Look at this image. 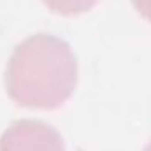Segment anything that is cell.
<instances>
[{
  "instance_id": "obj_4",
  "label": "cell",
  "mask_w": 151,
  "mask_h": 151,
  "mask_svg": "<svg viewBox=\"0 0 151 151\" xmlns=\"http://www.w3.org/2000/svg\"><path fill=\"white\" fill-rule=\"evenodd\" d=\"M132 4L146 19L151 21V0H132Z\"/></svg>"
},
{
  "instance_id": "obj_1",
  "label": "cell",
  "mask_w": 151,
  "mask_h": 151,
  "mask_svg": "<svg viewBox=\"0 0 151 151\" xmlns=\"http://www.w3.org/2000/svg\"><path fill=\"white\" fill-rule=\"evenodd\" d=\"M77 62L72 47L56 35L35 34L18 44L5 69L9 97L23 107L53 109L74 91Z\"/></svg>"
},
{
  "instance_id": "obj_5",
  "label": "cell",
  "mask_w": 151,
  "mask_h": 151,
  "mask_svg": "<svg viewBox=\"0 0 151 151\" xmlns=\"http://www.w3.org/2000/svg\"><path fill=\"white\" fill-rule=\"evenodd\" d=\"M144 151H151V142L148 144V146H146V148H144Z\"/></svg>"
},
{
  "instance_id": "obj_2",
  "label": "cell",
  "mask_w": 151,
  "mask_h": 151,
  "mask_svg": "<svg viewBox=\"0 0 151 151\" xmlns=\"http://www.w3.org/2000/svg\"><path fill=\"white\" fill-rule=\"evenodd\" d=\"M0 151H65V144L55 127L40 119H18L0 135Z\"/></svg>"
},
{
  "instance_id": "obj_3",
  "label": "cell",
  "mask_w": 151,
  "mask_h": 151,
  "mask_svg": "<svg viewBox=\"0 0 151 151\" xmlns=\"http://www.w3.org/2000/svg\"><path fill=\"white\" fill-rule=\"evenodd\" d=\"M51 11L60 14H81L91 9L99 0H42Z\"/></svg>"
}]
</instances>
